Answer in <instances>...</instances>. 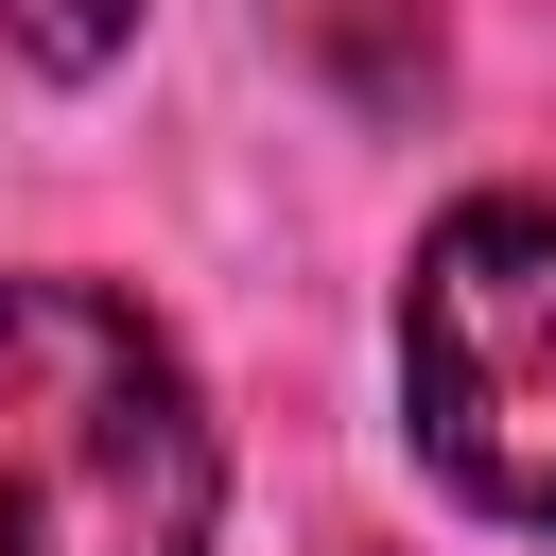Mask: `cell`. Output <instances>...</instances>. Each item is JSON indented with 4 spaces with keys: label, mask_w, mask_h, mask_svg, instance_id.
I'll list each match as a JSON object with an SVG mask.
<instances>
[{
    "label": "cell",
    "mask_w": 556,
    "mask_h": 556,
    "mask_svg": "<svg viewBox=\"0 0 556 556\" xmlns=\"http://www.w3.org/2000/svg\"><path fill=\"white\" fill-rule=\"evenodd\" d=\"M226 434L191 348L104 278H0V556H208Z\"/></svg>",
    "instance_id": "obj_1"
},
{
    "label": "cell",
    "mask_w": 556,
    "mask_h": 556,
    "mask_svg": "<svg viewBox=\"0 0 556 556\" xmlns=\"http://www.w3.org/2000/svg\"><path fill=\"white\" fill-rule=\"evenodd\" d=\"M400 417L452 504L556 539V208L469 191L400 278Z\"/></svg>",
    "instance_id": "obj_2"
},
{
    "label": "cell",
    "mask_w": 556,
    "mask_h": 556,
    "mask_svg": "<svg viewBox=\"0 0 556 556\" xmlns=\"http://www.w3.org/2000/svg\"><path fill=\"white\" fill-rule=\"evenodd\" d=\"M0 35H17L35 70H104V52L139 35V0H0Z\"/></svg>",
    "instance_id": "obj_3"
},
{
    "label": "cell",
    "mask_w": 556,
    "mask_h": 556,
    "mask_svg": "<svg viewBox=\"0 0 556 556\" xmlns=\"http://www.w3.org/2000/svg\"><path fill=\"white\" fill-rule=\"evenodd\" d=\"M330 556H365V539H330Z\"/></svg>",
    "instance_id": "obj_4"
}]
</instances>
